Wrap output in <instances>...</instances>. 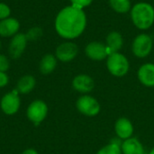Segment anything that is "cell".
<instances>
[{"label": "cell", "mask_w": 154, "mask_h": 154, "mask_svg": "<svg viewBox=\"0 0 154 154\" xmlns=\"http://www.w3.org/2000/svg\"><path fill=\"white\" fill-rule=\"evenodd\" d=\"M87 26V16L83 9L69 5L61 9L55 19V30L64 39L79 37Z\"/></svg>", "instance_id": "cell-1"}, {"label": "cell", "mask_w": 154, "mask_h": 154, "mask_svg": "<svg viewBox=\"0 0 154 154\" xmlns=\"http://www.w3.org/2000/svg\"><path fill=\"white\" fill-rule=\"evenodd\" d=\"M131 18L134 24L138 29H149L154 23L153 6L145 2L135 4L131 8Z\"/></svg>", "instance_id": "cell-2"}, {"label": "cell", "mask_w": 154, "mask_h": 154, "mask_svg": "<svg viewBox=\"0 0 154 154\" xmlns=\"http://www.w3.org/2000/svg\"><path fill=\"white\" fill-rule=\"evenodd\" d=\"M106 68L111 75L121 78L128 73L130 64L124 54L116 52L108 55L106 59Z\"/></svg>", "instance_id": "cell-3"}, {"label": "cell", "mask_w": 154, "mask_h": 154, "mask_svg": "<svg viewBox=\"0 0 154 154\" xmlns=\"http://www.w3.org/2000/svg\"><path fill=\"white\" fill-rule=\"evenodd\" d=\"M48 105L42 99H35L30 103L26 109V117L34 125H39L48 116Z\"/></svg>", "instance_id": "cell-4"}, {"label": "cell", "mask_w": 154, "mask_h": 154, "mask_svg": "<svg viewBox=\"0 0 154 154\" xmlns=\"http://www.w3.org/2000/svg\"><path fill=\"white\" fill-rule=\"evenodd\" d=\"M76 108L80 114L86 116L93 117L100 113L101 106L97 98L87 94L82 95L78 98L76 102Z\"/></svg>", "instance_id": "cell-5"}, {"label": "cell", "mask_w": 154, "mask_h": 154, "mask_svg": "<svg viewBox=\"0 0 154 154\" xmlns=\"http://www.w3.org/2000/svg\"><path fill=\"white\" fill-rule=\"evenodd\" d=\"M21 107L20 94L16 89H14L5 94L0 100L1 111L6 116L15 115Z\"/></svg>", "instance_id": "cell-6"}, {"label": "cell", "mask_w": 154, "mask_h": 154, "mask_svg": "<svg viewBox=\"0 0 154 154\" xmlns=\"http://www.w3.org/2000/svg\"><path fill=\"white\" fill-rule=\"evenodd\" d=\"M152 46H153V42L152 37L148 34L142 33L137 35L134 40L132 45V51L136 57L145 58L151 53L152 50Z\"/></svg>", "instance_id": "cell-7"}, {"label": "cell", "mask_w": 154, "mask_h": 154, "mask_svg": "<svg viewBox=\"0 0 154 154\" xmlns=\"http://www.w3.org/2000/svg\"><path fill=\"white\" fill-rule=\"evenodd\" d=\"M27 42L28 40L26 38L25 33L18 32L14 36H13L10 41L9 48H8V52L10 57L14 60L19 59L26 49Z\"/></svg>", "instance_id": "cell-8"}, {"label": "cell", "mask_w": 154, "mask_h": 154, "mask_svg": "<svg viewBox=\"0 0 154 154\" xmlns=\"http://www.w3.org/2000/svg\"><path fill=\"white\" fill-rule=\"evenodd\" d=\"M79 52V48L77 44L74 42H67L60 44L56 51H55V56L58 60L61 62H69L73 60Z\"/></svg>", "instance_id": "cell-9"}, {"label": "cell", "mask_w": 154, "mask_h": 154, "mask_svg": "<svg viewBox=\"0 0 154 154\" xmlns=\"http://www.w3.org/2000/svg\"><path fill=\"white\" fill-rule=\"evenodd\" d=\"M71 85L75 91L83 95H87L93 91L95 88V81L89 75L79 74L74 77Z\"/></svg>", "instance_id": "cell-10"}, {"label": "cell", "mask_w": 154, "mask_h": 154, "mask_svg": "<svg viewBox=\"0 0 154 154\" xmlns=\"http://www.w3.org/2000/svg\"><path fill=\"white\" fill-rule=\"evenodd\" d=\"M85 53L88 58L97 61L103 60L105 59H107L108 57V52L106 44L100 42H89L85 48Z\"/></svg>", "instance_id": "cell-11"}, {"label": "cell", "mask_w": 154, "mask_h": 154, "mask_svg": "<svg viewBox=\"0 0 154 154\" xmlns=\"http://www.w3.org/2000/svg\"><path fill=\"white\" fill-rule=\"evenodd\" d=\"M134 125L133 123L126 117H120L116 121L115 124V132L116 136L125 141L133 137L134 134Z\"/></svg>", "instance_id": "cell-12"}, {"label": "cell", "mask_w": 154, "mask_h": 154, "mask_svg": "<svg viewBox=\"0 0 154 154\" xmlns=\"http://www.w3.org/2000/svg\"><path fill=\"white\" fill-rule=\"evenodd\" d=\"M20 23L16 18L8 17L0 21V37L9 38L18 33Z\"/></svg>", "instance_id": "cell-13"}, {"label": "cell", "mask_w": 154, "mask_h": 154, "mask_svg": "<svg viewBox=\"0 0 154 154\" xmlns=\"http://www.w3.org/2000/svg\"><path fill=\"white\" fill-rule=\"evenodd\" d=\"M139 81L145 87H154V63H145L137 71Z\"/></svg>", "instance_id": "cell-14"}, {"label": "cell", "mask_w": 154, "mask_h": 154, "mask_svg": "<svg viewBox=\"0 0 154 154\" xmlns=\"http://www.w3.org/2000/svg\"><path fill=\"white\" fill-rule=\"evenodd\" d=\"M123 154H144V148L143 143L135 137H131L123 141L121 144Z\"/></svg>", "instance_id": "cell-15"}, {"label": "cell", "mask_w": 154, "mask_h": 154, "mask_svg": "<svg viewBox=\"0 0 154 154\" xmlns=\"http://www.w3.org/2000/svg\"><path fill=\"white\" fill-rule=\"evenodd\" d=\"M124 43L123 37L118 32H111L106 36V47L108 52V55L116 52H119L122 49Z\"/></svg>", "instance_id": "cell-16"}, {"label": "cell", "mask_w": 154, "mask_h": 154, "mask_svg": "<svg viewBox=\"0 0 154 154\" xmlns=\"http://www.w3.org/2000/svg\"><path fill=\"white\" fill-rule=\"evenodd\" d=\"M36 86V79L32 75H24L21 77L17 83L15 89L19 94L26 95L31 93Z\"/></svg>", "instance_id": "cell-17"}, {"label": "cell", "mask_w": 154, "mask_h": 154, "mask_svg": "<svg viewBox=\"0 0 154 154\" xmlns=\"http://www.w3.org/2000/svg\"><path fill=\"white\" fill-rule=\"evenodd\" d=\"M58 64V60L53 54H45L40 60L39 70L42 75H49L52 73Z\"/></svg>", "instance_id": "cell-18"}, {"label": "cell", "mask_w": 154, "mask_h": 154, "mask_svg": "<svg viewBox=\"0 0 154 154\" xmlns=\"http://www.w3.org/2000/svg\"><path fill=\"white\" fill-rule=\"evenodd\" d=\"M110 6L119 14H125L131 10V1L130 0H108Z\"/></svg>", "instance_id": "cell-19"}, {"label": "cell", "mask_w": 154, "mask_h": 154, "mask_svg": "<svg viewBox=\"0 0 154 154\" xmlns=\"http://www.w3.org/2000/svg\"><path fill=\"white\" fill-rule=\"evenodd\" d=\"M97 154H123L121 145L116 143H110L97 151Z\"/></svg>", "instance_id": "cell-20"}, {"label": "cell", "mask_w": 154, "mask_h": 154, "mask_svg": "<svg viewBox=\"0 0 154 154\" xmlns=\"http://www.w3.org/2000/svg\"><path fill=\"white\" fill-rule=\"evenodd\" d=\"M26 38L28 41H36L39 38L42 37V28L35 26V27H32L31 29H29L27 31V32L25 33Z\"/></svg>", "instance_id": "cell-21"}, {"label": "cell", "mask_w": 154, "mask_h": 154, "mask_svg": "<svg viewBox=\"0 0 154 154\" xmlns=\"http://www.w3.org/2000/svg\"><path fill=\"white\" fill-rule=\"evenodd\" d=\"M10 14H11L10 7L5 3H0V21L10 17Z\"/></svg>", "instance_id": "cell-22"}, {"label": "cell", "mask_w": 154, "mask_h": 154, "mask_svg": "<svg viewBox=\"0 0 154 154\" xmlns=\"http://www.w3.org/2000/svg\"><path fill=\"white\" fill-rule=\"evenodd\" d=\"M10 68V61L8 58L0 53V71L2 72H6Z\"/></svg>", "instance_id": "cell-23"}, {"label": "cell", "mask_w": 154, "mask_h": 154, "mask_svg": "<svg viewBox=\"0 0 154 154\" xmlns=\"http://www.w3.org/2000/svg\"><path fill=\"white\" fill-rule=\"evenodd\" d=\"M70 2H71V5L83 9L84 7L88 6L93 2V0H70Z\"/></svg>", "instance_id": "cell-24"}, {"label": "cell", "mask_w": 154, "mask_h": 154, "mask_svg": "<svg viewBox=\"0 0 154 154\" xmlns=\"http://www.w3.org/2000/svg\"><path fill=\"white\" fill-rule=\"evenodd\" d=\"M9 83V77L6 74V72L0 71V88H5Z\"/></svg>", "instance_id": "cell-25"}, {"label": "cell", "mask_w": 154, "mask_h": 154, "mask_svg": "<svg viewBox=\"0 0 154 154\" xmlns=\"http://www.w3.org/2000/svg\"><path fill=\"white\" fill-rule=\"evenodd\" d=\"M21 154H39V152L35 150V149H32V148H29V149H26L24 150Z\"/></svg>", "instance_id": "cell-26"}, {"label": "cell", "mask_w": 154, "mask_h": 154, "mask_svg": "<svg viewBox=\"0 0 154 154\" xmlns=\"http://www.w3.org/2000/svg\"><path fill=\"white\" fill-rule=\"evenodd\" d=\"M149 154H154V148H153V149H152V150H151V152H149Z\"/></svg>", "instance_id": "cell-27"}, {"label": "cell", "mask_w": 154, "mask_h": 154, "mask_svg": "<svg viewBox=\"0 0 154 154\" xmlns=\"http://www.w3.org/2000/svg\"><path fill=\"white\" fill-rule=\"evenodd\" d=\"M1 47H2V44H1V41H0V50H1Z\"/></svg>", "instance_id": "cell-28"}]
</instances>
